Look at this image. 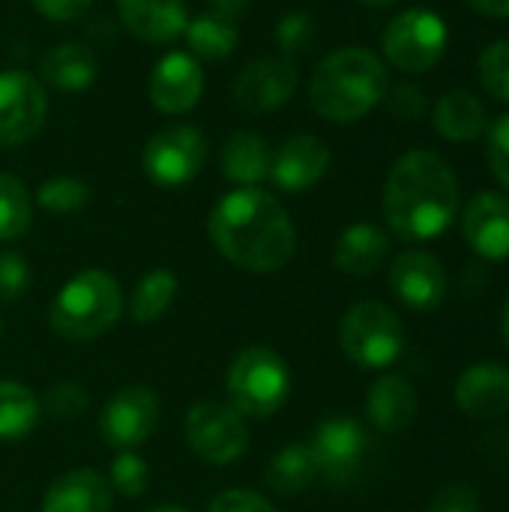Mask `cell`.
<instances>
[{"label":"cell","instance_id":"cell-9","mask_svg":"<svg viewBox=\"0 0 509 512\" xmlns=\"http://www.w3.org/2000/svg\"><path fill=\"white\" fill-rule=\"evenodd\" d=\"M183 435L189 441V450L216 468L237 462L249 447L246 420L222 402H198L195 408H189Z\"/></svg>","mask_w":509,"mask_h":512},{"label":"cell","instance_id":"cell-20","mask_svg":"<svg viewBox=\"0 0 509 512\" xmlns=\"http://www.w3.org/2000/svg\"><path fill=\"white\" fill-rule=\"evenodd\" d=\"M111 501V483L99 471L78 468L48 486L42 498V512H111Z\"/></svg>","mask_w":509,"mask_h":512},{"label":"cell","instance_id":"cell-6","mask_svg":"<svg viewBox=\"0 0 509 512\" xmlns=\"http://www.w3.org/2000/svg\"><path fill=\"white\" fill-rule=\"evenodd\" d=\"M339 345L360 369H387L405 351V327L390 306L366 300L342 318Z\"/></svg>","mask_w":509,"mask_h":512},{"label":"cell","instance_id":"cell-27","mask_svg":"<svg viewBox=\"0 0 509 512\" xmlns=\"http://www.w3.org/2000/svg\"><path fill=\"white\" fill-rule=\"evenodd\" d=\"M183 36H186L189 54H192V57H204V60H222V57H228V54L237 48V42H240L237 21L222 18V15H216V12H204V15L189 18Z\"/></svg>","mask_w":509,"mask_h":512},{"label":"cell","instance_id":"cell-13","mask_svg":"<svg viewBox=\"0 0 509 512\" xmlns=\"http://www.w3.org/2000/svg\"><path fill=\"white\" fill-rule=\"evenodd\" d=\"M297 90V69L285 57H258L234 78V102L246 114L282 108Z\"/></svg>","mask_w":509,"mask_h":512},{"label":"cell","instance_id":"cell-1","mask_svg":"<svg viewBox=\"0 0 509 512\" xmlns=\"http://www.w3.org/2000/svg\"><path fill=\"white\" fill-rule=\"evenodd\" d=\"M207 231L219 255L249 273H276L297 252V228L291 216L258 186L228 192L213 207Z\"/></svg>","mask_w":509,"mask_h":512},{"label":"cell","instance_id":"cell-21","mask_svg":"<svg viewBox=\"0 0 509 512\" xmlns=\"http://www.w3.org/2000/svg\"><path fill=\"white\" fill-rule=\"evenodd\" d=\"M366 417L369 423L384 432L396 435L411 426L417 417V390L408 378L402 375H384L372 384L366 396Z\"/></svg>","mask_w":509,"mask_h":512},{"label":"cell","instance_id":"cell-16","mask_svg":"<svg viewBox=\"0 0 509 512\" xmlns=\"http://www.w3.org/2000/svg\"><path fill=\"white\" fill-rule=\"evenodd\" d=\"M330 168V150L318 135H291L273 150L270 180L282 192L312 189Z\"/></svg>","mask_w":509,"mask_h":512},{"label":"cell","instance_id":"cell-3","mask_svg":"<svg viewBox=\"0 0 509 512\" xmlns=\"http://www.w3.org/2000/svg\"><path fill=\"white\" fill-rule=\"evenodd\" d=\"M390 90L387 66L369 48H339L327 54L309 81L312 108L330 123H354L366 117Z\"/></svg>","mask_w":509,"mask_h":512},{"label":"cell","instance_id":"cell-30","mask_svg":"<svg viewBox=\"0 0 509 512\" xmlns=\"http://www.w3.org/2000/svg\"><path fill=\"white\" fill-rule=\"evenodd\" d=\"M33 222V201L27 186L0 171V240H18Z\"/></svg>","mask_w":509,"mask_h":512},{"label":"cell","instance_id":"cell-12","mask_svg":"<svg viewBox=\"0 0 509 512\" xmlns=\"http://www.w3.org/2000/svg\"><path fill=\"white\" fill-rule=\"evenodd\" d=\"M156 423H159V399L147 387H126L114 393L99 414V432L105 444L120 453L147 444V438L156 432Z\"/></svg>","mask_w":509,"mask_h":512},{"label":"cell","instance_id":"cell-18","mask_svg":"<svg viewBox=\"0 0 509 512\" xmlns=\"http://www.w3.org/2000/svg\"><path fill=\"white\" fill-rule=\"evenodd\" d=\"M456 402L468 417L495 420L509 411V366L486 360L462 372L456 384Z\"/></svg>","mask_w":509,"mask_h":512},{"label":"cell","instance_id":"cell-22","mask_svg":"<svg viewBox=\"0 0 509 512\" xmlns=\"http://www.w3.org/2000/svg\"><path fill=\"white\" fill-rule=\"evenodd\" d=\"M387 252H390L387 231L372 222H357L339 234L333 249V264L348 276H372L384 264Z\"/></svg>","mask_w":509,"mask_h":512},{"label":"cell","instance_id":"cell-26","mask_svg":"<svg viewBox=\"0 0 509 512\" xmlns=\"http://www.w3.org/2000/svg\"><path fill=\"white\" fill-rule=\"evenodd\" d=\"M315 480H318V468H315L309 444L282 447L264 471L267 489L273 495H282V498H294V495L306 492Z\"/></svg>","mask_w":509,"mask_h":512},{"label":"cell","instance_id":"cell-7","mask_svg":"<svg viewBox=\"0 0 509 512\" xmlns=\"http://www.w3.org/2000/svg\"><path fill=\"white\" fill-rule=\"evenodd\" d=\"M447 24L438 12L432 9H405L399 12L384 36H381V45H384V54L387 60L399 69V72H408V75H423L429 72L432 66H438V60L444 57L447 51Z\"/></svg>","mask_w":509,"mask_h":512},{"label":"cell","instance_id":"cell-2","mask_svg":"<svg viewBox=\"0 0 509 512\" xmlns=\"http://www.w3.org/2000/svg\"><path fill=\"white\" fill-rule=\"evenodd\" d=\"M459 210V180L432 150H411L387 174L384 216L396 237L423 243L441 237Z\"/></svg>","mask_w":509,"mask_h":512},{"label":"cell","instance_id":"cell-35","mask_svg":"<svg viewBox=\"0 0 509 512\" xmlns=\"http://www.w3.org/2000/svg\"><path fill=\"white\" fill-rule=\"evenodd\" d=\"M42 408L54 417V420H75L87 411V393L72 384V381H63V384H54L48 393H45V402Z\"/></svg>","mask_w":509,"mask_h":512},{"label":"cell","instance_id":"cell-25","mask_svg":"<svg viewBox=\"0 0 509 512\" xmlns=\"http://www.w3.org/2000/svg\"><path fill=\"white\" fill-rule=\"evenodd\" d=\"M273 147L258 132H234L222 147V171L237 186H258L270 177Z\"/></svg>","mask_w":509,"mask_h":512},{"label":"cell","instance_id":"cell-39","mask_svg":"<svg viewBox=\"0 0 509 512\" xmlns=\"http://www.w3.org/2000/svg\"><path fill=\"white\" fill-rule=\"evenodd\" d=\"M384 99H387V108L396 120H420L426 111V96L414 84H399V87L387 90Z\"/></svg>","mask_w":509,"mask_h":512},{"label":"cell","instance_id":"cell-23","mask_svg":"<svg viewBox=\"0 0 509 512\" xmlns=\"http://www.w3.org/2000/svg\"><path fill=\"white\" fill-rule=\"evenodd\" d=\"M435 129L441 138L453 141V144H465V141H474L480 135H486L489 129V114H486V105L468 93V90H450L438 99L435 105Z\"/></svg>","mask_w":509,"mask_h":512},{"label":"cell","instance_id":"cell-8","mask_svg":"<svg viewBox=\"0 0 509 512\" xmlns=\"http://www.w3.org/2000/svg\"><path fill=\"white\" fill-rule=\"evenodd\" d=\"M144 174L162 186V189H177L192 183L204 162H207V138L198 126L189 123H174L168 129H159L141 153Z\"/></svg>","mask_w":509,"mask_h":512},{"label":"cell","instance_id":"cell-4","mask_svg":"<svg viewBox=\"0 0 509 512\" xmlns=\"http://www.w3.org/2000/svg\"><path fill=\"white\" fill-rule=\"evenodd\" d=\"M123 312V294L111 273L105 270H81L72 276L51 312V330L66 342H90L102 333H108Z\"/></svg>","mask_w":509,"mask_h":512},{"label":"cell","instance_id":"cell-31","mask_svg":"<svg viewBox=\"0 0 509 512\" xmlns=\"http://www.w3.org/2000/svg\"><path fill=\"white\" fill-rule=\"evenodd\" d=\"M90 198V189L84 180L78 177H54V180H45L36 192V204L45 210V213H57V216H66V213H75L87 204Z\"/></svg>","mask_w":509,"mask_h":512},{"label":"cell","instance_id":"cell-45","mask_svg":"<svg viewBox=\"0 0 509 512\" xmlns=\"http://www.w3.org/2000/svg\"><path fill=\"white\" fill-rule=\"evenodd\" d=\"M150 512H189L186 507H180V504H159V507H153Z\"/></svg>","mask_w":509,"mask_h":512},{"label":"cell","instance_id":"cell-37","mask_svg":"<svg viewBox=\"0 0 509 512\" xmlns=\"http://www.w3.org/2000/svg\"><path fill=\"white\" fill-rule=\"evenodd\" d=\"M30 288V264L18 252H0V300L15 303Z\"/></svg>","mask_w":509,"mask_h":512},{"label":"cell","instance_id":"cell-44","mask_svg":"<svg viewBox=\"0 0 509 512\" xmlns=\"http://www.w3.org/2000/svg\"><path fill=\"white\" fill-rule=\"evenodd\" d=\"M501 327H504V339H507L509 345V294L507 300H504V312H501Z\"/></svg>","mask_w":509,"mask_h":512},{"label":"cell","instance_id":"cell-17","mask_svg":"<svg viewBox=\"0 0 509 512\" xmlns=\"http://www.w3.org/2000/svg\"><path fill=\"white\" fill-rule=\"evenodd\" d=\"M462 237L489 261L509 258V198L498 192L474 195L462 216Z\"/></svg>","mask_w":509,"mask_h":512},{"label":"cell","instance_id":"cell-11","mask_svg":"<svg viewBox=\"0 0 509 512\" xmlns=\"http://www.w3.org/2000/svg\"><path fill=\"white\" fill-rule=\"evenodd\" d=\"M45 87L18 69L0 72V150L27 144L45 123Z\"/></svg>","mask_w":509,"mask_h":512},{"label":"cell","instance_id":"cell-36","mask_svg":"<svg viewBox=\"0 0 509 512\" xmlns=\"http://www.w3.org/2000/svg\"><path fill=\"white\" fill-rule=\"evenodd\" d=\"M486 156L498 183L509 189V114H501L486 129Z\"/></svg>","mask_w":509,"mask_h":512},{"label":"cell","instance_id":"cell-47","mask_svg":"<svg viewBox=\"0 0 509 512\" xmlns=\"http://www.w3.org/2000/svg\"><path fill=\"white\" fill-rule=\"evenodd\" d=\"M0 336H3V321H0Z\"/></svg>","mask_w":509,"mask_h":512},{"label":"cell","instance_id":"cell-41","mask_svg":"<svg viewBox=\"0 0 509 512\" xmlns=\"http://www.w3.org/2000/svg\"><path fill=\"white\" fill-rule=\"evenodd\" d=\"M33 6L51 21H75L90 9V0H33Z\"/></svg>","mask_w":509,"mask_h":512},{"label":"cell","instance_id":"cell-32","mask_svg":"<svg viewBox=\"0 0 509 512\" xmlns=\"http://www.w3.org/2000/svg\"><path fill=\"white\" fill-rule=\"evenodd\" d=\"M477 72H480V84L486 87V93H492L501 102H509V39L492 42L480 54Z\"/></svg>","mask_w":509,"mask_h":512},{"label":"cell","instance_id":"cell-24","mask_svg":"<svg viewBox=\"0 0 509 512\" xmlns=\"http://www.w3.org/2000/svg\"><path fill=\"white\" fill-rule=\"evenodd\" d=\"M42 75L51 87L63 93H81L87 90L99 75V60L87 45L60 42L42 57Z\"/></svg>","mask_w":509,"mask_h":512},{"label":"cell","instance_id":"cell-38","mask_svg":"<svg viewBox=\"0 0 509 512\" xmlns=\"http://www.w3.org/2000/svg\"><path fill=\"white\" fill-rule=\"evenodd\" d=\"M423 512H480V495L468 483H453L441 489Z\"/></svg>","mask_w":509,"mask_h":512},{"label":"cell","instance_id":"cell-34","mask_svg":"<svg viewBox=\"0 0 509 512\" xmlns=\"http://www.w3.org/2000/svg\"><path fill=\"white\" fill-rule=\"evenodd\" d=\"M315 39V18L303 9L297 12H285L279 27H276V45L285 57H297L309 48V42Z\"/></svg>","mask_w":509,"mask_h":512},{"label":"cell","instance_id":"cell-43","mask_svg":"<svg viewBox=\"0 0 509 512\" xmlns=\"http://www.w3.org/2000/svg\"><path fill=\"white\" fill-rule=\"evenodd\" d=\"M471 9L489 18H509V0H465Z\"/></svg>","mask_w":509,"mask_h":512},{"label":"cell","instance_id":"cell-19","mask_svg":"<svg viewBox=\"0 0 509 512\" xmlns=\"http://www.w3.org/2000/svg\"><path fill=\"white\" fill-rule=\"evenodd\" d=\"M123 27L150 45H168L189 24L186 0H117Z\"/></svg>","mask_w":509,"mask_h":512},{"label":"cell","instance_id":"cell-46","mask_svg":"<svg viewBox=\"0 0 509 512\" xmlns=\"http://www.w3.org/2000/svg\"><path fill=\"white\" fill-rule=\"evenodd\" d=\"M360 3L375 6V9H384V6H393V3H399V0H360Z\"/></svg>","mask_w":509,"mask_h":512},{"label":"cell","instance_id":"cell-29","mask_svg":"<svg viewBox=\"0 0 509 512\" xmlns=\"http://www.w3.org/2000/svg\"><path fill=\"white\" fill-rule=\"evenodd\" d=\"M174 297H177V276L171 270H162V267L150 270L132 294V303H129L132 321L135 324L159 321L171 309Z\"/></svg>","mask_w":509,"mask_h":512},{"label":"cell","instance_id":"cell-10","mask_svg":"<svg viewBox=\"0 0 509 512\" xmlns=\"http://www.w3.org/2000/svg\"><path fill=\"white\" fill-rule=\"evenodd\" d=\"M309 450H312L318 477H324L330 486H348L366 462L369 438L357 420L330 417L315 429Z\"/></svg>","mask_w":509,"mask_h":512},{"label":"cell","instance_id":"cell-14","mask_svg":"<svg viewBox=\"0 0 509 512\" xmlns=\"http://www.w3.org/2000/svg\"><path fill=\"white\" fill-rule=\"evenodd\" d=\"M201 93H204V72L189 51L165 54L147 78V96L162 114L192 111L201 102Z\"/></svg>","mask_w":509,"mask_h":512},{"label":"cell","instance_id":"cell-42","mask_svg":"<svg viewBox=\"0 0 509 512\" xmlns=\"http://www.w3.org/2000/svg\"><path fill=\"white\" fill-rule=\"evenodd\" d=\"M249 3H252V0H210V12L237 21V18L249 9Z\"/></svg>","mask_w":509,"mask_h":512},{"label":"cell","instance_id":"cell-15","mask_svg":"<svg viewBox=\"0 0 509 512\" xmlns=\"http://www.w3.org/2000/svg\"><path fill=\"white\" fill-rule=\"evenodd\" d=\"M390 288L405 306L417 312H432L444 303V294H447L444 267L429 252H420V249L402 252L390 267Z\"/></svg>","mask_w":509,"mask_h":512},{"label":"cell","instance_id":"cell-28","mask_svg":"<svg viewBox=\"0 0 509 512\" xmlns=\"http://www.w3.org/2000/svg\"><path fill=\"white\" fill-rule=\"evenodd\" d=\"M42 417L39 399L15 381H0V441H21Z\"/></svg>","mask_w":509,"mask_h":512},{"label":"cell","instance_id":"cell-5","mask_svg":"<svg viewBox=\"0 0 509 512\" xmlns=\"http://www.w3.org/2000/svg\"><path fill=\"white\" fill-rule=\"evenodd\" d=\"M228 399L240 417L267 420L273 417L291 393L288 363L264 345H252L240 351L228 369Z\"/></svg>","mask_w":509,"mask_h":512},{"label":"cell","instance_id":"cell-40","mask_svg":"<svg viewBox=\"0 0 509 512\" xmlns=\"http://www.w3.org/2000/svg\"><path fill=\"white\" fill-rule=\"evenodd\" d=\"M207 512H276V507L258 492L231 489V492H222L219 498H213Z\"/></svg>","mask_w":509,"mask_h":512},{"label":"cell","instance_id":"cell-33","mask_svg":"<svg viewBox=\"0 0 509 512\" xmlns=\"http://www.w3.org/2000/svg\"><path fill=\"white\" fill-rule=\"evenodd\" d=\"M108 483L123 498H141L147 483H150V468L144 465V459L135 450H123L111 462V480Z\"/></svg>","mask_w":509,"mask_h":512}]
</instances>
